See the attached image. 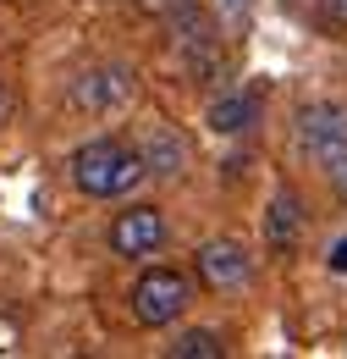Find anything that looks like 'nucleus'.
<instances>
[{
	"label": "nucleus",
	"instance_id": "nucleus-5",
	"mask_svg": "<svg viewBox=\"0 0 347 359\" xmlns=\"http://www.w3.org/2000/svg\"><path fill=\"white\" fill-rule=\"evenodd\" d=\"M193 266H199V282L210 287V293H226V287H243L248 282V249L237 243V238H215V243H204L199 255H193Z\"/></svg>",
	"mask_w": 347,
	"mask_h": 359
},
{
	"label": "nucleus",
	"instance_id": "nucleus-17",
	"mask_svg": "<svg viewBox=\"0 0 347 359\" xmlns=\"http://www.w3.org/2000/svg\"><path fill=\"white\" fill-rule=\"evenodd\" d=\"M6 105H11V100H6V89H0V122H6Z\"/></svg>",
	"mask_w": 347,
	"mask_h": 359
},
{
	"label": "nucleus",
	"instance_id": "nucleus-13",
	"mask_svg": "<svg viewBox=\"0 0 347 359\" xmlns=\"http://www.w3.org/2000/svg\"><path fill=\"white\" fill-rule=\"evenodd\" d=\"M331 271L347 276V238H337V249H331Z\"/></svg>",
	"mask_w": 347,
	"mask_h": 359
},
{
	"label": "nucleus",
	"instance_id": "nucleus-2",
	"mask_svg": "<svg viewBox=\"0 0 347 359\" xmlns=\"http://www.w3.org/2000/svg\"><path fill=\"white\" fill-rule=\"evenodd\" d=\"M187 299H193L187 276L171 266H155L132 282V320L138 326H171L176 315L187 310Z\"/></svg>",
	"mask_w": 347,
	"mask_h": 359
},
{
	"label": "nucleus",
	"instance_id": "nucleus-6",
	"mask_svg": "<svg viewBox=\"0 0 347 359\" xmlns=\"http://www.w3.org/2000/svg\"><path fill=\"white\" fill-rule=\"evenodd\" d=\"M166 243V216L155 210V205H132V210H122L116 222H111V249L116 255H155Z\"/></svg>",
	"mask_w": 347,
	"mask_h": 359
},
{
	"label": "nucleus",
	"instance_id": "nucleus-1",
	"mask_svg": "<svg viewBox=\"0 0 347 359\" xmlns=\"http://www.w3.org/2000/svg\"><path fill=\"white\" fill-rule=\"evenodd\" d=\"M149 177V161L143 149H127L122 138H94L72 155V182L83 188L88 199H116V194H132L138 182Z\"/></svg>",
	"mask_w": 347,
	"mask_h": 359
},
{
	"label": "nucleus",
	"instance_id": "nucleus-7",
	"mask_svg": "<svg viewBox=\"0 0 347 359\" xmlns=\"http://www.w3.org/2000/svg\"><path fill=\"white\" fill-rule=\"evenodd\" d=\"M132 89H138V78L127 67H99V72H83L72 83V105L78 111H116L132 100Z\"/></svg>",
	"mask_w": 347,
	"mask_h": 359
},
{
	"label": "nucleus",
	"instance_id": "nucleus-4",
	"mask_svg": "<svg viewBox=\"0 0 347 359\" xmlns=\"http://www.w3.org/2000/svg\"><path fill=\"white\" fill-rule=\"evenodd\" d=\"M176 50H182L193 83H215V72H220V39L210 34V22H204L187 0H182V22H176Z\"/></svg>",
	"mask_w": 347,
	"mask_h": 359
},
{
	"label": "nucleus",
	"instance_id": "nucleus-9",
	"mask_svg": "<svg viewBox=\"0 0 347 359\" xmlns=\"http://www.w3.org/2000/svg\"><path fill=\"white\" fill-rule=\"evenodd\" d=\"M298 232H304V210H298V199H292V194H276V205L264 210V243H270V249H292Z\"/></svg>",
	"mask_w": 347,
	"mask_h": 359
},
{
	"label": "nucleus",
	"instance_id": "nucleus-15",
	"mask_svg": "<svg viewBox=\"0 0 347 359\" xmlns=\"http://www.w3.org/2000/svg\"><path fill=\"white\" fill-rule=\"evenodd\" d=\"M331 177H337V194L347 199V161H337V166H331Z\"/></svg>",
	"mask_w": 347,
	"mask_h": 359
},
{
	"label": "nucleus",
	"instance_id": "nucleus-8",
	"mask_svg": "<svg viewBox=\"0 0 347 359\" xmlns=\"http://www.w3.org/2000/svg\"><path fill=\"white\" fill-rule=\"evenodd\" d=\"M260 122V94H220L215 105H210V128L215 133H243V128H254Z\"/></svg>",
	"mask_w": 347,
	"mask_h": 359
},
{
	"label": "nucleus",
	"instance_id": "nucleus-12",
	"mask_svg": "<svg viewBox=\"0 0 347 359\" xmlns=\"http://www.w3.org/2000/svg\"><path fill=\"white\" fill-rule=\"evenodd\" d=\"M320 22L331 34H347V0H320Z\"/></svg>",
	"mask_w": 347,
	"mask_h": 359
},
{
	"label": "nucleus",
	"instance_id": "nucleus-10",
	"mask_svg": "<svg viewBox=\"0 0 347 359\" xmlns=\"http://www.w3.org/2000/svg\"><path fill=\"white\" fill-rule=\"evenodd\" d=\"M143 161H149V172H155V177H176V172H182V138L160 128V133L149 138Z\"/></svg>",
	"mask_w": 347,
	"mask_h": 359
},
{
	"label": "nucleus",
	"instance_id": "nucleus-16",
	"mask_svg": "<svg viewBox=\"0 0 347 359\" xmlns=\"http://www.w3.org/2000/svg\"><path fill=\"white\" fill-rule=\"evenodd\" d=\"M226 6H232V11H248V6H254V0H226Z\"/></svg>",
	"mask_w": 347,
	"mask_h": 359
},
{
	"label": "nucleus",
	"instance_id": "nucleus-3",
	"mask_svg": "<svg viewBox=\"0 0 347 359\" xmlns=\"http://www.w3.org/2000/svg\"><path fill=\"white\" fill-rule=\"evenodd\" d=\"M298 144L320 166L347 161V105H331V100L325 105H304L298 111Z\"/></svg>",
	"mask_w": 347,
	"mask_h": 359
},
{
	"label": "nucleus",
	"instance_id": "nucleus-11",
	"mask_svg": "<svg viewBox=\"0 0 347 359\" xmlns=\"http://www.w3.org/2000/svg\"><path fill=\"white\" fill-rule=\"evenodd\" d=\"M226 354V343H220L215 332H204V326H193V332H182L171 343V359H220Z\"/></svg>",
	"mask_w": 347,
	"mask_h": 359
},
{
	"label": "nucleus",
	"instance_id": "nucleus-14",
	"mask_svg": "<svg viewBox=\"0 0 347 359\" xmlns=\"http://www.w3.org/2000/svg\"><path fill=\"white\" fill-rule=\"evenodd\" d=\"M281 6H287L292 17H304V11H320V0H281Z\"/></svg>",
	"mask_w": 347,
	"mask_h": 359
}]
</instances>
